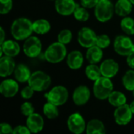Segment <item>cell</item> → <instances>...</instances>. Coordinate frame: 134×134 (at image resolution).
Segmentation results:
<instances>
[{
  "label": "cell",
  "instance_id": "cell-24",
  "mask_svg": "<svg viewBox=\"0 0 134 134\" xmlns=\"http://www.w3.org/2000/svg\"><path fill=\"white\" fill-rule=\"evenodd\" d=\"M108 100L111 106L117 108V107H119L126 104L127 99H126V95L120 91L113 90L109 95Z\"/></svg>",
  "mask_w": 134,
  "mask_h": 134
},
{
  "label": "cell",
  "instance_id": "cell-29",
  "mask_svg": "<svg viewBox=\"0 0 134 134\" xmlns=\"http://www.w3.org/2000/svg\"><path fill=\"white\" fill-rule=\"evenodd\" d=\"M122 85L124 88L129 91H133L134 90V69L128 70L123 75L122 79Z\"/></svg>",
  "mask_w": 134,
  "mask_h": 134
},
{
  "label": "cell",
  "instance_id": "cell-37",
  "mask_svg": "<svg viewBox=\"0 0 134 134\" xmlns=\"http://www.w3.org/2000/svg\"><path fill=\"white\" fill-rule=\"evenodd\" d=\"M31 133L30 130L27 126L19 125L13 128V134H29Z\"/></svg>",
  "mask_w": 134,
  "mask_h": 134
},
{
  "label": "cell",
  "instance_id": "cell-41",
  "mask_svg": "<svg viewBox=\"0 0 134 134\" xmlns=\"http://www.w3.org/2000/svg\"><path fill=\"white\" fill-rule=\"evenodd\" d=\"M129 105H130V109H131V111H132L133 114L134 115V100L133 101H132Z\"/></svg>",
  "mask_w": 134,
  "mask_h": 134
},
{
  "label": "cell",
  "instance_id": "cell-9",
  "mask_svg": "<svg viewBox=\"0 0 134 134\" xmlns=\"http://www.w3.org/2000/svg\"><path fill=\"white\" fill-rule=\"evenodd\" d=\"M97 35L96 32L88 27H82L78 32V42L83 48H90L97 43Z\"/></svg>",
  "mask_w": 134,
  "mask_h": 134
},
{
  "label": "cell",
  "instance_id": "cell-40",
  "mask_svg": "<svg viewBox=\"0 0 134 134\" xmlns=\"http://www.w3.org/2000/svg\"><path fill=\"white\" fill-rule=\"evenodd\" d=\"M0 35H1L0 37V45H1L5 41V33L2 27H0Z\"/></svg>",
  "mask_w": 134,
  "mask_h": 134
},
{
  "label": "cell",
  "instance_id": "cell-27",
  "mask_svg": "<svg viewBox=\"0 0 134 134\" xmlns=\"http://www.w3.org/2000/svg\"><path fill=\"white\" fill-rule=\"evenodd\" d=\"M42 111L44 115L49 119H54L59 116V111L57 106L52 103L49 102L46 103L43 106Z\"/></svg>",
  "mask_w": 134,
  "mask_h": 134
},
{
  "label": "cell",
  "instance_id": "cell-14",
  "mask_svg": "<svg viewBox=\"0 0 134 134\" xmlns=\"http://www.w3.org/2000/svg\"><path fill=\"white\" fill-rule=\"evenodd\" d=\"M78 4L75 0H55V9L61 16L72 15Z\"/></svg>",
  "mask_w": 134,
  "mask_h": 134
},
{
  "label": "cell",
  "instance_id": "cell-19",
  "mask_svg": "<svg viewBox=\"0 0 134 134\" xmlns=\"http://www.w3.org/2000/svg\"><path fill=\"white\" fill-rule=\"evenodd\" d=\"M66 62L69 68L72 70H78L82 68L84 62V57L79 50H72L68 54Z\"/></svg>",
  "mask_w": 134,
  "mask_h": 134
},
{
  "label": "cell",
  "instance_id": "cell-20",
  "mask_svg": "<svg viewBox=\"0 0 134 134\" xmlns=\"http://www.w3.org/2000/svg\"><path fill=\"white\" fill-rule=\"evenodd\" d=\"M133 5L130 0H118L115 5V13L119 16H127L133 11Z\"/></svg>",
  "mask_w": 134,
  "mask_h": 134
},
{
  "label": "cell",
  "instance_id": "cell-38",
  "mask_svg": "<svg viewBox=\"0 0 134 134\" xmlns=\"http://www.w3.org/2000/svg\"><path fill=\"white\" fill-rule=\"evenodd\" d=\"M98 2L99 0H80V4L87 9L95 8V6L98 4Z\"/></svg>",
  "mask_w": 134,
  "mask_h": 134
},
{
  "label": "cell",
  "instance_id": "cell-1",
  "mask_svg": "<svg viewBox=\"0 0 134 134\" xmlns=\"http://www.w3.org/2000/svg\"><path fill=\"white\" fill-rule=\"evenodd\" d=\"M33 32V22L26 17L16 18L10 27V33L15 40H25Z\"/></svg>",
  "mask_w": 134,
  "mask_h": 134
},
{
  "label": "cell",
  "instance_id": "cell-21",
  "mask_svg": "<svg viewBox=\"0 0 134 134\" xmlns=\"http://www.w3.org/2000/svg\"><path fill=\"white\" fill-rule=\"evenodd\" d=\"M86 133L87 134H104L106 133V128L101 120L93 119L86 124Z\"/></svg>",
  "mask_w": 134,
  "mask_h": 134
},
{
  "label": "cell",
  "instance_id": "cell-30",
  "mask_svg": "<svg viewBox=\"0 0 134 134\" xmlns=\"http://www.w3.org/2000/svg\"><path fill=\"white\" fill-rule=\"evenodd\" d=\"M73 16L75 20L80 22H86L90 18V13L87 10V8L81 5H77L76 9L73 13Z\"/></svg>",
  "mask_w": 134,
  "mask_h": 134
},
{
  "label": "cell",
  "instance_id": "cell-3",
  "mask_svg": "<svg viewBox=\"0 0 134 134\" xmlns=\"http://www.w3.org/2000/svg\"><path fill=\"white\" fill-rule=\"evenodd\" d=\"M113 89L114 86L111 79L100 76L98 79L94 81L93 91L94 97L97 99L104 100L108 98L109 95L113 91Z\"/></svg>",
  "mask_w": 134,
  "mask_h": 134
},
{
  "label": "cell",
  "instance_id": "cell-4",
  "mask_svg": "<svg viewBox=\"0 0 134 134\" xmlns=\"http://www.w3.org/2000/svg\"><path fill=\"white\" fill-rule=\"evenodd\" d=\"M27 83L35 92H42L50 86L51 77L42 71H35L31 73Z\"/></svg>",
  "mask_w": 134,
  "mask_h": 134
},
{
  "label": "cell",
  "instance_id": "cell-11",
  "mask_svg": "<svg viewBox=\"0 0 134 134\" xmlns=\"http://www.w3.org/2000/svg\"><path fill=\"white\" fill-rule=\"evenodd\" d=\"M133 112L130 105L125 104L122 106L117 107L114 111V119L116 124L119 126H126L133 119Z\"/></svg>",
  "mask_w": 134,
  "mask_h": 134
},
{
  "label": "cell",
  "instance_id": "cell-13",
  "mask_svg": "<svg viewBox=\"0 0 134 134\" xmlns=\"http://www.w3.org/2000/svg\"><path fill=\"white\" fill-rule=\"evenodd\" d=\"M19 91V85L16 80L12 79H4L0 84V93L5 98L15 97Z\"/></svg>",
  "mask_w": 134,
  "mask_h": 134
},
{
  "label": "cell",
  "instance_id": "cell-16",
  "mask_svg": "<svg viewBox=\"0 0 134 134\" xmlns=\"http://www.w3.org/2000/svg\"><path fill=\"white\" fill-rule=\"evenodd\" d=\"M16 63L13 57L9 56H2L0 58V76L5 78L11 75L16 68Z\"/></svg>",
  "mask_w": 134,
  "mask_h": 134
},
{
  "label": "cell",
  "instance_id": "cell-33",
  "mask_svg": "<svg viewBox=\"0 0 134 134\" xmlns=\"http://www.w3.org/2000/svg\"><path fill=\"white\" fill-rule=\"evenodd\" d=\"M20 111L25 117H28L31 114L35 113V108L31 102H24L20 106Z\"/></svg>",
  "mask_w": 134,
  "mask_h": 134
},
{
  "label": "cell",
  "instance_id": "cell-36",
  "mask_svg": "<svg viewBox=\"0 0 134 134\" xmlns=\"http://www.w3.org/2000/svg\"><path fill=\"white\" fill-rule=\"evenodd\" d=\"M0 133L2 134L13 133V129L9 123L2 122L0 124Z\"/></svg>",
  "mask_w": 134,
  "mask_h": 134
},
{
  "label": "cell",
  "instance_id": "cell-8",
  "mask_svg": "<svg viewBox=\"0 0 134 134\" xmlns=\"http://www.w3.org/2000/svg\"><path fill=\"white\" fill-rule=\"evenodd\" d=\"M42 45L40 39L36 36L31 35L27 39H25L23 44V51L24 54L30 57H37L42 52Z\"/></svg>",
  "mask_w": 134,
  "mask_h": 134
},
{
  "label": "cell",
  "instance_id": "cell-44",
  "mask_svg": "<svg viewBox=\"0 0 134 134\" xmlns=\"http://www.w3.org/2000/svg\"><path fill=\"white\" fill-rule=\"evenodd\" d=\"M101 1H104V0H99V2H101Z\"/></svg>",
  "mask_w": 134,
  "mask_h": 134
},
{
  "label": "cell",
  "instance_id": "cell-28",
  "mask_svg": "<svg viewBox=\"0 0 134 134\" xmlns=\"http://www.w3.org/2000/svg\"><path fill=\"white\" fill-rule=\"evenodd\" d=\"M121 28L128 35H134V19L130 16H125L120 23Z\"/></svg>",
  "mask_w": 134,
  "mask_h": 134
},
{
  "label": "cell",
  "instance_id": "cell-31",
  "mask_svg": "<svg viewBox=\"0 0 134 134\" xmlns=\"http://www.w3.org/2000/svg\"><path fill=\"white\" fill-rule=\"evenodd\" d=\"M72 38H73V34L71 32V30L69 29H63L61 30L58 35H57V40L58 42L64 44V45H67V44H69L71 40H72Z\"/></svg>",
  "mask_w": 134,
  "mask_h": 134
},
{
  "label": "cell",
  "instance_id": "cell-39",
  "mask_svg": "<svg viewBox=\"0 0 134 134\" xmlns=\"http://www.w3.org/2000/svg\"><path fill=\"white\" fill-rule=\"evenodd\" d=\"M126 63L130 68L134 69V52L126 57Z\"/></svg>",
  "mask_w": 134,
  "mask_h": 134
},
{
  "label": "cell",
  "instance_id": "cell-23",
  "mask_svg": "<svg viewBox=\"0 0 134 134\" xmlns=\"http://www.w3.org/2000/svg\"><path fill=\"white\" fill-rule=\"evenodd\" d=\"M13 74L15 79L20 83H24L26 82H27L31 75L30 69L23 64H20L16 66Z\"/></svg>",
  "mask_w": 134,
  "mask_h": 134
},
{
  "label": "cell",
  "instance_id": "cell-25",
  "mask_svg": "<svg viewBox=\"0 0 134 134\" xmlns=\"http://www.w3.org/2000/svg\"><path fill=\"white\" fill-rule=\"evenodd\" d=\"M50 29L51 24L46 19H38L33 22V31L38 35L47 34Z\"/></svg>",
  "mask_w": 134,
  "mask_h": 134
},
{
  "label": "cell",
  "instance_id": "cell-7",
  "mask_svg": "<svg viewBox=\"0 0 134 134\" xmlns=\"http://www.w3.org/2000/svg\"><path fill=\"white\" fill-rule=\"evenodd\" d=\"M113 46L115 53L122 57H127L134 52L133 42L127 35H120L116 36Z\"/></svg>",
  "mask_w": 134,
  "mask_h": 134
},
{
  "label": "cell",
  "instance_id": "cell-12",
  "mask_svg": "<svg viewBox=\"0 0 134 134\" xmlns=\"http://www.w3.org/2000/svg\"><path fill=\"white\" fill-rule=\"evenodd\" d=\"M90 90L88 86L80 85L77 86L72 93V100L77 106H83L88 103L90 99Z\"/></svg>",
  "mask_w": 134,
  "mask_h": 134
},
{
  "label": "cell",
  "instance_id": "cell-32",
  "mask_svg": "<svg viewBox=\"0 0 134 134\" xmlns=\"http://www.w3.org/2000/svg\"><path fill=\"white\" fill-rule=\"evenodd\" d=\"M97 46H98L101 49H106L111 45V38L108 35L105 34H102L100 35H97Z\"/></svg>",
  "mask_w": 134,
  "mask_h": 134
},
{
  "label": "cell",
  "instance_id": "cell-15",
  "mask_svg": "<svg viewBox=\"0 0 134 134\" xmlns=\"http://www.w3.org/2000/svg\"><path fill=\"white\" fill-rule=\"evenodd\" d=\"M100 68L102 76L111 79L118 74L119 70V64L115 60L106 59L101 62Z\"/></svg>",
  "mask_w": 134,
  "mask_h": 134
},
{
  "label": "cell",
  "instance_id": "cell-35",
  "mask_svg": "<svg viewBox=\"0 0 134 134\" xmlns=\"http://www.w3.org/2000/svg\"><path fill=\"white\" fill-rule=\"evenodd\" d=\"M35 92V91L28 85L22 89V90L20 91V96L24 100H29L33 97Z\"/></svg>",
  "mask_w": 134,
  "mask_h": 134
},
{
  "label": "cell",
  "instance_id": "cell-2",
  "mask_svg": "<svg viewBox=\"0 0 134 134\" xmlns=\"http://www.w3.org/2000/svg\"><path fill=\"white\" fill-rule=\"evenodd\" d=\"M68 56V50L64 44L56 42L50 44L44 53L46 60L51 64H58L63 61Z\"/></svg>",
  "mask_w": 134,
  "mask_h": 134
},
{
  "label": "cell",
  "instance_id": "cell-5",
  "mask_svg": "<svg viewBox=\"0 0 134 134\" xmlns=\"http://www.w3.org/2000/svg\"><path fill=\"white\" fill-rule=\"evenodd\" d=\"M114 13L115 5L110 0L99 2L94 9L95 16L100 23H106L109 21L113 17Z\"/></svg>",
  "mask_w": 134,
  "mask_h": 134
},
{
  "label": "cell",
  "instance_id": "cell-42",
  "mask_svg": "<svg viewBox=\"0 0 134 134\" xmlns=\"http://www.w3.org/2000/svg\"><path fill=\"white\" fill-rule=\"evenodd\" d=\"M130 2H131V3L133 4V5H134V0H130Z\"/></svg>",
  "mask_w": 134,
  "mask_h": 134
},
{
  "label": "cell",
  "instance_id": "cell-6",
  "mask_svg": "<svg viewBox=\"0 0 134 134\" xmlns=\"http://www.w3.org/2000/svg\"><path fill=\"white\" fill-rule=\"evenodd\" d=\"M68 90L63 86H56L52 88L45 97L47 102L52 103L57 107L64 105L68 100Z\"/></svg>",
  "mask_w": 134,
  "mask_h": 134
},
{
  "label": "cell",
  "instance_id": "cell-10",
  "mask_svg": "<svg viewBox=\"0 0 134 134\" xmlns=\"http://www.w3.org/2000/svg\"><path fill=\"white\" fill-rule=\"evenodd\" d=\"M67 126L69 131L75 134L84 133L86 129V123L82 115L78 112L71 114L67 121Z\"/></svg>",
  "mask_w": 134,
  "mask_h": 134
},
{
  "label": "cell",
  "instance_id": "cell-18",
  "mask_svg": "<svg viewBox=\"0 0 134 134\" xmlns=\"http://www.w3.org/2000/svg\"><path fill=\"white\" fill-rule=\"evenodd\" d=\"M0 46H1L0 57H2V54H4L5 56H9L11 57H15L20 52V47L17 43V42H16L15 40H12V39L5 40Z\"/></svg>",
  "mask_w": 134,
  "mask_h": 134
},
{
  "label": "cell",
  "instance_id": "cell-22",
  "mask_svg": "<svg viewBox=\"0 0 134 134\" xmlns=\"http://www.w3.org/2000/svg\"><path fill=\"white\" fill-rule=\"evenodd\" d=\"M86 58L90 64H97L103 58V49L94 45L87 49Z\"/></svg>",
  "mask_w": 134,
  "mask_h": 134
},
{
  "label": "cell",
  "instance_id": "cell-26",
  "mask_svg": "<svg viewBox=\"0 0 134 134\" xmlns=\"http://www.w3.org/2000/svg\"><path fill=\"white\" fill-rule=\"evenodd\" d=\"M86 76L91 81H96L98 79L101 75L100 68L97 64H90L85 70Z\"/></svg>",
  "mask_w": 134,
  "mask_h": 134
},
{
  "label": "cell",
  "instance_id": "cell-17",
  "mask_svg": "<svg viewBox=\"0 0 134 134\" xmlns=\"http://www.w3.org/2000/svg\"><path fill=\"white\" fill-rule=\"evenodd\" d=\"M26 126L32 133H38L44 128V119L38 113H33L27 117Z\"/></svg>",
  "mask_w": 134,
  "mask_h": 134
},
{
  "label": "cell",
  "instance_id": "cell-43",
  "mask_svg": "<svg viewBox=\"0 0 134 134\" xmlns=\"http://www.w3.org/2000/svg\"><path fill=\"white\" fill-rule=\"evenodd\" d=\"M132 92H133V97H134V90L132 91Z\"/></svg>",
  "mask_w": 134,
  "mask_h": 134
},
{
  "label": "cell",
  "instance_id": "cell-45",
  "mask_svg": "<svg viewBox=\"0 0 134 134\" xmlns=\"http://www.w3.org/2000/svg\"><path fill=\"white\" fill-rule=\"evenodd\" d=\"M51 1H53V0H51ZM54 1H55V0H54Z\"/></svg>",
  "mask_w": 134,
  "mask_h": 134
},
{
  "label": "cell",
  "instance_id": "cell-34",
  "mask_svg": "<svg viewBox=\"0 0 134 134\" xmlns=\"http://www.w3.org/2000/svg\"><path fill=\"white\" fill-rule=\"evenodd\" d=\"M0 13L4 15L9 13L13 8V0H0Z\"/></svg>",
  "mask_w": 134,
  "mask_h": 134
}]
</instances>
